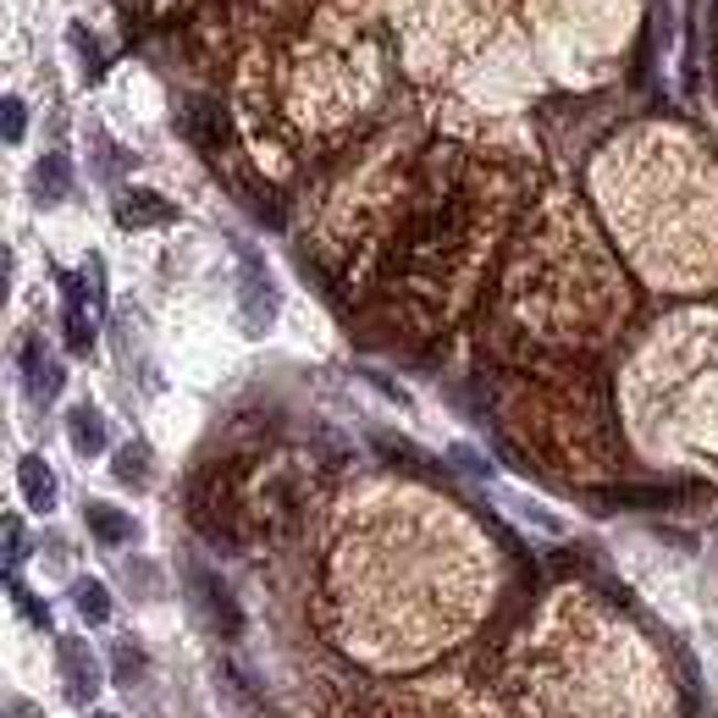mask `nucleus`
<instances>
[{"mask_svg":"<svg viewBox=\"0 0 718 718\" xmlns=\"http://www.w3.org/2000/svg\"><path fill=\"white\" fill-rule=\"evenodd\" d=\"M531 690L547 718H668L652 657L597 613H553L531 663Z\"/></svg>","mask_w":718,"mask_h":718,"instance_id":"obj_1","label":"nucleus"},{"mask_svg":"<svg viewBox=\"0 0 718 718\" xmlns=\"http://www.w3.org/2000/svg\"><path fill=\"white\" fill-rule=\"evenodd\" d=\"M271 315H276V287H271L260 254L249 249V254H243V320H249V331H265Z\"/></svg>","mask_w":718,"mask_h":718,"instance_id":"obj_2","label":"nucleus"},{"mask_svg":"<svg viewBox=\"0 0 718 718\" xmlns=\"http://www.w3.org/2000/svg\"><path fill=\"white\" fill-rule=\"evenodd\" d=\"M62 685L73 701H95L100 696V663L84 641H62Z\"/></svg>","mask_w":718,"mask_h":718,"instance_id":"obj_3","label":"nucleus"},{"mask_svg":"<svg viewBox=\"0 0 718 718\" xmlns=\"http://www.w3.org/2000/svg\"><path fill=\"white\" fill-rule=\"evenodd\" d=\"M62 287H67V315H62V320H67V342L84 353V348L95 342V304H100V293H89L78 276H67Z\"/></svg>","mask_w":718,"mask_h":718,"instance_id":"obj_4","label":"nucleus"},{"mask_svg":"<svg viewBox=\"0 0 718 718\" xmlns=\"http://www.w3.org/2000/svg\"><path fill=\"white\" fill-rule=\"evenodd\" d=\"M18 487H23V498H29L34 514H51V509H56V476H51V465H45L40 454H29V459L18 465Z\"/></svg>","mask_w":718,"mask_h":718,"instance_id":"obj_5","label":"nucleus"},{"mask_svg":"<svg viewBox=\"0 0 718 718\" xmlns=\"http://www.w3.org/2000/svg\"><path fill=\"white\" fill-rule=\"evenodd\" d=\"M188 580H194V591L210 602V613H216V624H221V635H238L243 630V619H238V602H232V591L210 575V569H188Z\"/></svg>","mask_w":718,"mask_h":718,"instance_id":"obj_6","label":"nucleus"},{"mask_svg":"<svg viewBox=\"0 0 718 718\" xmlns=\"http://www.w3.org/2000/svg\"><path fill=\"white\" fill-rule=\"evenodd\" d=\"M23 382H29V399H34V404H51L56 388H62V366H51L34 337H29V348H23Z\"/></svg>","mask_w":718,"mask_h":718,"instance_id":"obj_7","label":"nucleus"},{"mask_svg":"<svg viewBox=\"0 0 718 718\" xmlns=\"http://www.w3.org/2000/svg\"><path fill=\"white\" fill-rule=\"evenodd\" d=\"M84 514H89V531H95L106 547H128V542H139V520H133V514H122V509H111V503H89Z\"/></svg>","mask_w":718,"mask_h":718,"instance_id":"obj_8","label":"nucleus"},{"mask_svg":"<svg viewBox=\"0 0 718 718\" xmlns=\"http://www.w3.org/2000/svg\"><path fill=\"white\" fill-rule=\"evenodd\" d=\"M67 194H73V161L67 155H45L34 166V199L40 205H62Z\"/></svg>","mask_w":718,"mask_h":718,"instance_id":"obj_9","label":"nucleus"},{"mask_svg":"<svg viewBox=\"0 0 718 718\" xmlns=\"http://www.w3.org/2000/svg\"><path fill=\"white\" fill-rule=\"evenodd\" d=\"M177 210L161 199V194H150V188H133L122 205H117V221L122 227H161V221H172Z\"/></svg>","mask_w":718,"mask_h":718,"instance_id":"obj_10","label":"nucleus"},{"mask_svg":"<svg viewBox=\"0 0 718 718\" xmlns=\"http://www.w3.org/2000/svg\"><path fill=\"white\" fill-rule=\"evenodd\" d=\"M67 437H73V448H78L84 459H100V454H106V426H100V415H95L89 404H78V410L67 415Z\"/></svg>","mask_w":718,"mask_h":718,"instance_id":"obj_11","label":"nucleus"},{"mask_svg":"<svg viewBox=\"0 0 718 718\" xmlns=\"http://www.w3.org/2000/svg\"><path fill=\"white\" fill-rule=\"evenodd\" d=\"M78 613H84L89 624H106V619H111V591H106L100 580H78Z\"/></svg>","mask_w":718,"mask_h":718,"instance_id":"obj_12","label":"nucleus"},{"mask_svg":"<svg viewBox=\"0 0 718 718\" xmlns=\"http://www.w3.org/2000/svg\"><path fill=\"white\" fill-rule=\"evenodd\" d=\"M111 470H117V481H122V487H144V470H150V454H144L139 443H128V448L117 454V465H111Z\"/></svg>","mask_w":718,"mask_h":718,"instance_id":"obj_13","label":"nucleus"},{"mask_svg":"<svg viewBox=\"0 0 718 718\" xmlns=\"http://www.w3.org/2000/svg\"><path fill=\"white\" fill-rule=\"evenodd\" d=\"M0 117H7V128H0V133H7V144H23V133H29V106H23L18 95H7V100H0Z\"/></svg>","mask_w":718,"mask_h":718,"instance_id":"obj_14","label":"nucleus"},{"mask_svg":"<svg viewBox=\"0 0 718 718\" xmlns=\"http://www.w3.org/2000/svg\"><path fill=\"white\" fill-rule=\"evenodd\" d=\"M29 558V531H23V520L18 514H7V569L18 575V564Z\"/></svg>","mask_w":718,"mask_h":718,"instance_id":"obj_15","label":"nucleus"},{"mask_svg":"<svg viewBox=\"0 0 718 718\" xmlns=\"http://www.w3.org/2000/svg\"><path fill=\"white\" fill-rule=\"evenodd\" d=\"M509 509H520V514H525V520H531V525H542V531H564V525H558V520H553V514H547V509H536V503H531V498H509Z\"/></svg>","mask_w":718,"mask_h":718,"instance_id":"obj_16","label":"nucleus"},{"mask_svg":"<svg viewBox=\"0 0 718 718\" xmlns=\"http://www.w3.org/2000/svg\"><path fill=\"white\" fill-rule=\"evenodd\" d=\"M117 674H122V679H139V674H144V657H139V646H133V641H122V646H117Z\"/></svg>","mask_w":718,"mask_h":718,"instance_id":"obj_17","label":"nucleus"},{"mask_svg":"<svg viewBox=\"0 0 718 718\" xmlns=\"http://www.w3.org/2000/svg\"><path fill=\"white\" fill-rule=\"evenodd\" d=\"M67 40L84 51V67H89V73H100V45L89 40V29H67Z\"/></svg>","mask_w":718,"mask_h":718,"instance_id":"obj_18","label":"nucleus"},{"mask_svg":"<svg viewBox=\"0 0 718 718\" xmlns=\"http://www.w3.org/2000/svg\"><path fill=\"white\" fill-rule=\"evenodd\" d=\"M12 602H18V608H23V613H29V619H34V624H45V602H40V597H34V591H23V586H18V580H12Z\"/></svg>","mask_w":718,"mask_h":718,"instance_id":"obj_19","label":"nucleus"},{"mask_svg":"<svg viewBox=\"0 0 718 718\" xmlns=\"http://www.w3.org/2000/svg\"><path fill=\"white\" fill-rule=\"evenodd\" d=\"M454 465H459V470H470V476H492V470H487V459H481V454H470V448H454Z\"/></svg>","mask_w":718,"mask_h":718,"instance_id":"obj_20","label":"nucleus"},{"mask_svg":"<svg viewBox=\"0 0 718 718\" xmlns=\"http://www.w3.org/2000/svg\"><path fill=\"white\" fill-rule=\"evenodd\" d=\"M95 718H117V712H95Z\"/></svg>","mask_w":718,"mask_h":718,"instance_id":"obj_21","label":"nucleus"}]
</instances>
